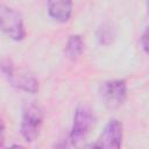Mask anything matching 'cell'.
<instances>
[{
    "label": "cell",
    "instance_id": "10",
    "mask_svg": "<svg viewBox=\"0 0 149 149\" xmlns=\"http://www.w3.org/2000/svg\"><path fill=\"white\" fill-rule=\"evenodd\" d=\"M141 47H142V50L149 55V26L146 27V29L143 30L142 35H141Z\"/></svg>",
    "mask_w": 149,
    "mask_h": 149
},
{
    "label": "cell",
    "instance_id": "11",
    "mask_svg": "<svg viewBox=\"0 0 149 149\" xmlns=\"http://www.w3.org/2000/svg\"><path fill=\"white\" fill-rule=\"evenodd\" d=\"M3 141H5V123L2 121L1 122V146H3Z\"/></svg>",
    "mask_w": 149,
    "mask_h": 149
},
{
    "label": "cell",
    "instance_id": "9",
    "mask_svg": "<svg viewBox=\"0 0 149 149\" xmlns=\"http://www.w3.org/2000/svg\"><path fill=\"white\" fill-rule=\"evenodd\" d=\"M115 28L109 23L101 24L97 30V40L101 45H109L115 40Z\"/></svg>",
    "mask_w": 149,
    "mask_h": 149
},
{
    "label": "cell",
    "instance_id": "4",
    "mask_svg": "<svg viewBox=\"0 0 149 149\" xmlns=\"http://www.w3.org/2000/svg\"><path fill=\"white\" fill-rule=\"evenodd\" d=\"M94 116L91 108L87 105H79L77 106L69 134V141L72 146L79 144L88 134L91 127L93 126Z\"/></svg>",
    "mask_w": 149,
    "mask_h": 149
},
{
    "label": "cell",
    "instance_id": "3",
    "mask_svg": "<svg viewBox=\"0 0 149 149\" xmlns=\"http://www.w3.org/2000/svg\"><path fill=\"white\" fill-rule=\"evenodd\" d=\"M0 22L2 33L13 41H22L26 37L24 23L21 14L5 3L0 7Z\"/></svg>",
    "mask_w": 149,
    "mask_h": 149
},
{
    "label": "cell",
    "instance_id": "7",
    "mask_svg": "<svg viewBox=\"0 0 149 149\" xmlns=\"http://www.w3.org/2000/svg\"><path fill=\"white\" fill-rule=\"evenodd\" d=\"M47 8L49 16L59 22L65 23L72 15V0H47Z\"/></svg>",
    "mask_w": 149,
    "mask_h": 149
},
{
    "label": "cell",
    "instance_id": "2",
    "mask_svg": "<svg viewBox=\"0 0 149 149\" xmlns=\"http://www.w3.org/2000/svg\"><path fill=\"white\" fill-rule=\"evenodd\" d=\"M1 72L12 86L31 94L38 91V80L30 73L21 71L17 73V70L10 58L1 59Z\"/></svg>",
    "mask_w": 149,
    "mask_h": 149
},
{
    "label": "cell",
    "instance_id": "8",
    "mask_svg": "<svg viewBox=\"0 0 149 149\" xmlns=\"http://www.w3.org/2000/svg\"><path fill=\"white\" fill-rule=\"evenodd\" d=\"M84 51V41L80 35H71L69 36L65 44V54L66 56L74 61L77 59Z\"/></svg>",
    "mask_w": 149,
    "mask_h": 149
},
{
    "label": "cell",
    "instance_id": "12",
    "mask_svg": "<svg viewBox=\"0 0 149 149\" xmlns=\"http://www.w3.org/2000/svg\"><path fill=\"white\" fill-rule=\"evenodd\" d=\"M146 2H147V8H148V10H149V0H146Z\"/></svg>",
    "mask_w": 149,
    "mask_h": 149
},
{
    "label": "cell",
    "instance_id": "5",
    "mask_svg": "<svg viewBox=\"0 0 149 149\" xmlns=\"http://www.w3.org/2000/svg\"><path fill=\"white\" fill-rule=\"evenodd\" d=\"M100 95L108 108H118L127 98V83L123 79L105 81L100 87Z\"/></svg>",
    "mask_w": 149,
    "mask_h": 149
},
{
    "label": "cell",
    "instance_id": "1",
    "mask_svg": "<svg viewBox=\"0 0 149 149\" xmlns=\"http://www.w3.org/2000/svg\"><path fill=\"white\" fill-rule=\"evenodd\" d=\"M44 114L42 108L35 102H27L21 112L20 132L24 141L34 142L42 129Z\"/></svg>",
    "mask_w": 149,
    "mask_h": 149
},
{
    "label": "cell",
    "instance_id": "6",
    "mask_svg": "<svg viewBox=\"0 0 149 149\" xmlns=\"http://www.w3.org/2000/svg\"><path fill=\"white\" fill-rule=\"evenodd\" d=\"M123 137L122 123L116 119H111L104 127L95 143L92 144L94 148H120Z\"/></svg>",
    "mask_w": 149,
    "mask_h": 149
}]
</instances>
